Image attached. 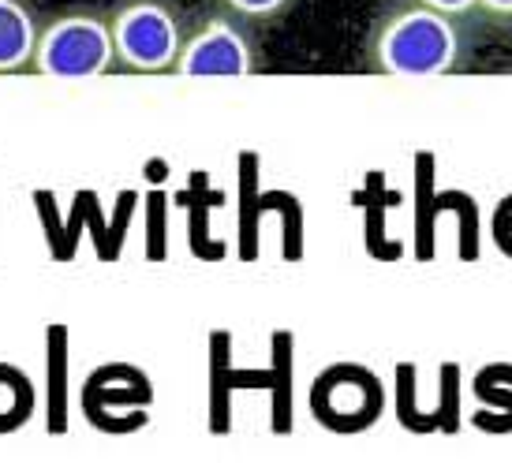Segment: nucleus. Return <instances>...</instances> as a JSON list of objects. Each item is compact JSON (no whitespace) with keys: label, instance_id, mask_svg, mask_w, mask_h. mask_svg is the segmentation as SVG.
<instances>
[{"label":"nucleus","instance_id":"obj_7","mask_svg":"<svg viewBox=\"0 0 512 463\" xmlns=\"http://www.w3.org/2000/svg\"><path fill=\"white\" fill-rule=\"evenodd\" d=\"M412 4H423V8H434L441 15H468L479 8V0H412Z\"/></svg>","mask_w":512,"mask_h":463},{"label":"nucleus","instance_id":"obj_1","mask_svg":"<svg viewBox=\"0 0 512 463\" xmlns=\"http://www.w3.org/2000/svg\"><path fill=\"white\" fill-rule=\"evenodd\" d=\"M363 60L378 75H408V79L445 75L460 60V30L453 15L400 0L374 19L363 45Z\"/></svg>","mask_w":512,"mask_h":463},{"label":"nucleus","instance_id":"obj_5","mask_svg":"<svg viewBox=\"0 0 512 463\" xmlns=\"http://www.w3.org/2000/svg\"><path fill=\"white\" fill-rule=\"evenodd\" d=\"M38 27H42V15L30 0H0V75L30 68Z\"/></svg>","mask_w":512,"mask_h":463},{"label":"nucleus","instance_id":"obj_2","mask_svg":"<svg viewBox=\"0 0 512 463\" xmlns=\"http://www.w3.org/2000/svg\"><path fill=\"white\" fill-rule=\"evenodd\" d=\"M113 68V34L105 8L72 4L42 19L30 71L49 79H98Z\"/></svg>","mask_w":512,"mask_h":463},{"label":"nucleus","instance_id":"obj_4","mask_svg":"<svg viewBox=\"0 0 512 463\" xmlns=\"http://www.w3.org/2000/svg\"><path fill=\"white\" fill-rule=\"evenodd\" d=\"M262 68V53H258L255 27H247L236 15L214 12L187 19L184 42H180V57L172 64L176 75L184 79H206V75H255Z\"/></svg>","mask_w":512,"mask_h":463},{"label":"nucleus","instance_id":"obj_6","mask_svg":"<svg viewBox=\"0 0 512 463\" xmlns=\"http://www.w3.org/2000/svg\"><path fill=\"white\" fill-rule=\"evenodd\" d=\"M214 4L221 12L243 19L247 27H273L296 8V0H214Z\"/></svg>","mask_w":512,"mask_h":463},{"label":"nucleus","instance_id":"obj_8","mask_svg":"<svg viewBox=\"0 0 512 463\" xmlns=\"http://www.w3.org/2000/svg\"><path fill=\"white\" fill-rule=\"evenodd\" d=\"M479 12H486L490 19L509 23V19H512V0H479Z\"/></svg>","mask_w":512,"mask_h":463},{"label":"nucleus","instance_id":"obj_3","mask_svg":"<svg viewBox=\"0 0 512 463\" xmlns=\"http://www.w3.org/2000/svg\"><path fill=\"white\" fill-rule=\"evenodd\" d=\"M109 12L116 68L165 75L180 57L187 15L176 0H116Z\"/></svg>","mask_w":512,"mask_h":463}]
</instances>
